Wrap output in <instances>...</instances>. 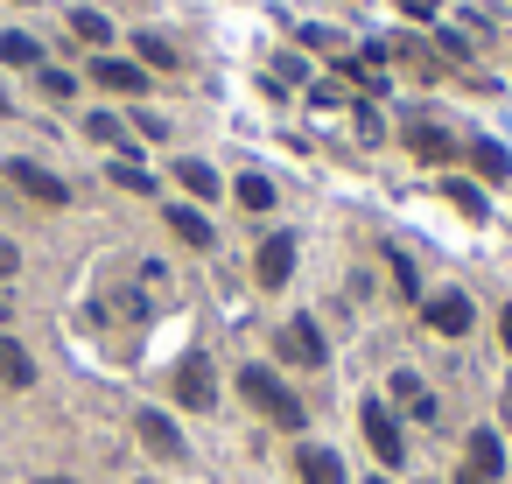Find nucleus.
I'll list each match as a JSON object with an SVG mask.
<instances>
[{
	"mask_svg": "<svg viewBox=\"0 0 512 484\" xmlns=\"http://www.w3.org/2000/svg\"><path fill=\"white\" fill-rule=\"evenodd\" d=\"M253 274H260V288H281V281L295 274V239H288V232H274V239L260 246V260H253Z\"/></svg>",
	"mask_w": 512,
	"mask_h": 484,
	"instance_id": "obj_4",
	"label": "nucleus"
},
{
	"mask_svg": "<svg viewBox=\"0 0 512 484\" xmlns=\"http://www.w3.org/2000/svg\"><path fill=\"white\" fill-rule=\"evenodd\" d=\"M92 78H99L106 92H148V71H141V64H120V57H99Z\"/></svg>",
	"mask_w": 512,
	"mask_h": 484,
	"instance_id": "obj_9",
	"label": "nucleus"
},
{
	"mask_svg": "<svg viewBox=\"0 0 512 484\" xmlns=\"http://www.w3.org/2000/svg\"><path fill=\"white\" fill-rule=\"evenodd\" d=\"M239 393H246V400H253L267 421H281V428H302V400H295V393H288V386H281L267 365H246V372H239Z\"/></svg>",
	"mask_w": 512,
	"mask_h": 484,
	"instance_id": "obj_1",
	"label": "nucleus"
},
{
	"mask_svg": "<svg viewBox=\"0 0 512 484\" xmlns=\"http://www.w3.org/2000/svg\"><path fill=\"white\" fill-rule=\"evenodd\" d=\"M71 36H78V43H106V36H113V22H106V15H92V8H78V15H71Z\"/></svg>",
	"mask_w": 512,
	"mask_h": 484,
	"instance_id": "obj_16",
	"label": "nucleus"
},
{
	"mask_svg": "<svg viewBox=\"0 0 512 484\" xmlns=\"http://www.w3.org/2000/svg\"><path fill=\"white\" fill-rule=\"evenodd\" d=\"M407 148H414L421 162H449V155H456V141H449L435 120H414V127H407Z\"/></svg>",
	"mask_w": 512,
	"mask_h": 484,
	"instance_id": "obj_10",
	"label": "nucleus"
},
{
	"mask_svg": "<svg viewBox=\"0 0 512 484\" xmlns=\"http://www.w3.org/2000/svg\"><path fill=\"white\" fill-rule=\"evenodd\" d=\"M449 204H463V211H470V218H484V197H477V190H470V183H449Z\"/></svg>",
	"mask_w": 512,
	"mask_h": 484,
	"instance_id": "obj_24",
	"label": "nucleus"
},
{
	"mask_svg": "<svg viewBox=\"0 0 512 484\" xmlns=\"http://www.w3.org/2000/svg\"><path fill=\"white\" fill-rule=\"evenodd\" d=\"M498 337H505V351H512V309H505V316H498Z\"/></svg>",
	"mask_w": 512,
	"mask_h": 484,
	"instance_id": "obj_27",
	"label": "nucleus"
},
{
	"mask_svg": "<svg viewBox=\"0 0 512 484\" xmlns=\"http://www.w3.org/2000/svg\"><path fill=\"white\" fill-rule=\"evenodd\" d=\"M169 225H176V239H190V246H211V225H204L190 204H169Z\"/></svg>",
	"mask_w": 512,
	"mask_h": 484,
	"instance_id": "obj_14",
	"label": "nucleus"
},
{
	"mask_svg": "<svg viewBox=\"0 0 512 484\" xmlns=\"http://www.w3.org/2000/svg\"><path fill=\"white\" fill-rule=\"evenodd\" d=\"M8 183H15L22 197H36V204H50V211H57V204H71V190H64V176H50L43 162H8Z\"/></svg>",
	"mask_w": 512,
	"mask_h": 484,
	"instance_id": "obj_3",
	"label": "nucleus"
},
{
	"mask_svg": "<svg viewBox=\"0 0 512 484\" xmlns=\"http://www.w3.org/2000/svg\"><path fill=\"white\" fill-rule=\"evenodd\" d=\"M428 330L463 337V330H470V295H435V302H428Z\"/></svg>",
	"mask_w": 512,
	"mask_h": 484,
	"instance_id": "obj_8",
	"label": "nucleus"
},
{
	"mask_svg": "<svg viewBox=\"0 0 512 484\" xmlns=\"http://www.w3.org/2000/svg\"><path fill=\"white\" fill-rule=\"evenodd\" d=\"M176 400H183V407H211V400H218L204 358H183V365H176Z\"/></svg>",
	"mask_w": 512,
	"mask_h": 484,
	"instance_id": "obj_6",
	"label": "nucleus"
},
{
	"mask_svg": "<svg viewBox=\"0 0 512 484\" xmlns=\"http://www.w3.org/2000/svg\"><path fill=\"white\" fill-rule=\"evenodd\" d=\"M85 127H92V141H106V148H120V141H127V127H120L113 113H92Z\"/></svg>",
	"mask_w": 512,
	"mask_h": 484,
	"instance_id": "obj_20",
	"label": "nucleus"
},
{
	"mask_svg": "<svg viewBox=\"0 0 512 484\" xmlns=\"http://www.w3.org/2000/svg\"><path fill=\"white\" fill-rule=\"evenodd\" d=\"M43 484H71V477H43Z\"/></svg>",
	"mask_w": 512,
	"mask_h": 484,
	"instance_id": "obj_29",
	"label": "nucleus"
},
{
	"mask_svg": "<svg viewBox=\"0 0 512 484\" xmlns=\"http://www.w3.org/2000/svg\"><path fill=\"white\" fill-rule=\"evenodd\" d=\"M295 470H302V484H344V456L337 449H295Z\"/></svg>",
	"mask_w": 512,
	"mask_h": 484,
	"instance_id": "obj_7",
	"label": "nucleus"
},
{
	"mask_svg": "<svg viewBox=\"0 0 512 484\" xmlns=\"http://www.w3.org/2000/svg\"><path fill=\"white\" fill-rule=\"evenodd\" d=\"M15 267H22V253H15V246H8V239H0V281H8V274H15Z\"/></svg>",
	"mask_w": 512,
	"mask_h": 484,
	"instance_id": "obj_25",
	"label": "nucleus"
},
{
	"mask_svg": "<svg viewBox=\"0 0 512 484\" xmlns=\"http://www.w3.org/2000/svg\"><path fill=\"white\" fill-rule=\"evenodd\" d=\"M134 50H141V57H148V64H162V71H169V64H176V50H169V43H162V36H134Z\"/></svg>",
	"mask_w": 512,
	"mask_h": 484,
	"instance_id": "obj_21",
	"label": "nucleus"
},
{
	"mask_svg": "<svg viewBox=\"0 0 512 484\" xmlns=\"http://www.w3.org/2000/svg\"><path fill=\"white\" fill-rule=\"evenodd\" d=\"M281 358H288V365H323V358H330V351H323V330H316V323H288V330H281Z\"/></svg>",
	"mask_w": 512,
	"mask_h": 484,
	"instance_id": "obj_5",
	"label": "nucleus"
},
{
	"mask_svg": "<svg viewBox=\"0 0 512 484\" xmlns=\"http://www.w3.org/2000/svg\"><path fill=\"white\" fill-rule=\"evenodd\" d=\"M400 8H407V15H421V22H428V15H435V8H442V0H400Z\"/></svg>",
	"mask_w": 512,
	"mask_h": 484,
	"instance_id": "obj_26",
	"label": "nucleus"
},
{
	"mask_svg": "<svg viewBox=\"0 0 512 484\" xmlns=\"http://www.w3.org/2000/svg\"><path fill=\"white\" fill-rule=\"evenodd\" d=\"M0 316H8V302H0Z\"/></svg>",
	"mask_w": 512,
	"mask_h": 484,
	"instance_id": "obj_31",
	"label": "nucleus"
},
{
	"mask_svg": "<svg viewBox=\"0 0 512 484\" xmlns=\"http://www.w3.org/2000/svg\"><path fill=\"white\" fill-rule=\"evenodd\" d=\"M22 8H29V0H22Z\"/></svg>",
	"mask_w": 512,
	"mask_h": 484,
	"instance_id": "obj_32",
	"label": "nucleus"
},
{
	"mask_svg": "<svg viewBox=\"0 0 512 484\" xmlns=\"http://www.w3.org/2000/svg\"><path fill=\"white\" fill-rule=\"evenodd\" d=\"M239 204H246V211H267V204H274V183H267V176H239Z\"/></svg>",
	"mask_w": 512,
	"mask_h": 484,
	"instance_id": "obj_19",
	"label": "nucleus"
},
{
	"mask_svg": "<svg viewBox=\"0 0 512 484\" xmlns=\"http://www.w3.org/2000/svg\"><path fill=\"white\" fill-rule=\"evenodd\" d=\"M134 428H141V442H148V449H155V456H169V463H176V456H183V435H176V428H169V414H155V407H148V414H141V421H134Z\"/></svg>",
	"mask_w": 512,
	"mask_h": 484,
	"instance_id": "obj_11",
	"label": "nucleus"
},
{
	"mask_svg": "<svg viewBox=\"0 0 512 484\" xmlns=\"http://www.w3.org/2000/svg\"><path fill=\"white\" fill-rule=\"evenodd\" d=\"M463 470H470V477H484V484L505 470V449H498V435H491V428H477V435H470V463H463Z\"/></svg>",
	"mask_w": 512,
	"mask_h": 484,
	"instance_id": "obj_12",
	"label": "nucleus"
},
{
	"mask_svg": "<svg viewBox=\"0 0 512 484\" xmlns=\"http://www.w3.org/2000/svg\"><path fill=\"white\" fill-rule=\"evenodd\" d=\"M176 183H183L190 197H218V176H211L204 162H176Z\"/></svg>",
	"mask_w": 512,
	"mask_h": 484,
	"instance_id": "obj_15",
	"label": "nucleus"
},
{
	"mask_svg": "<svg viewBox=\"0 0 512 484\" xmlns=\"http://www.w3.org/2000/svg\"><path fill=\"white\" fill-rule=\"evenodd\" d=\"M0 57L8 64H43V43L36 36H0Z\"/></svg>",
	"mask_w": 512,
	"mask_h": 484,
	"instance_id": "obj_18",
	"label": "nucleus"
},
{
	"mask_svg": "<svg viewBox=\"0 0 512 484\" xmlns=\"http://www.w3.org/2000/svg\"><path fill=\"white\" fill-rule=\"evenodd\" d=\"M365 484H386V477H365Z\"/></svg>",
	"mask_w": 512,
	"mask_h": 484,
	"instance_id": "obj_30",
	"label": "nucleus"
},
{
	"mask_svg": "<svg viewBox=\"0 0 512 484\" xmlns=\"http://www.w3.org/2000/svg\"><path fill=\"white\" fill-rule=\"evenodd\" d=\"M113 183H120V190H141V197L155 190V176H148V169H134V162H120V169H113Z\"/></svg>",
	"mask_w": 512,
	"mask_h": 484,
	"instance_id": "obj_22",
	"label": "nucleus"
},
{
	"mask_svg": "<svg viewBox=\"0 0 512 484\" xmlns=\"http://www.w3.org/2000/svg\"><path fill=\"white\" fill-rule=\"evenodd\" d=\"M470 162H477V169H484V176H491V183H498V176H505V169H512V162H505V148H498V141H470Z\"/></svg>",
	"mask_w": 512,
	"mask_h": 484,
	"instance_id": "obj_17",
	"label": "nucleus"
},
{
	"mask_svg": "<svg viewBox=\"0 0 512 484\" xmlns=\"http://www.w3.org/2000/svg\"><path fill=\"white\" fill-rule=\"evenodd\" d=\"M43 92H50V99H71L78 85H71V71H50V64H43Z\"/></svg>",
	"mask_w": 512,
	"mask_h": 484,
	"instance_id": "obj_23",
	"label": "nucleus"
},
{
	"mask_svg": "<svg viewBox=\"0 0 512 484\" xmlns=\"http://www.w3.org/2000/svg\"><path fill=\"white\" fill-rule=\"evenodd\" d=\"M456 484H484V477H470V470H463V477H456Z\"/></svg>",
	"mask_w": 512,
	"mask_h": 484,
	"instance_id": "obj_28",
	"label": "nucleus"
},
{
	"mask_svg": "<svg viewBox=\"0 0 512 484\" xmlns=\"http://www.w3.org/2000/svg\"><path fill=\"white\" fill-rule=\"evenodd\" d=\"M358 421H365V442L379 449V463H407V442H400V421H393V407L365 400V407H358Z\"/></svg>",
	"mask_w": 512,
	"mask_h": 484,
	"instance_id": "obj_2",
	"label": "nucleus"
},
{
	"mask_svg": "<svg viewBox=\"0 0 512 484\" xmlns=\"http://www.w3.org/2000/svg\"><path fill=\"white\" fill-rule=\"evenodd\" d=\"M29 379H36V358H29L8 330H0V386H29Z\"/></svg>",
	"mask_w": 512,
	"mask_h": 484,
	"instance_id": "obj_13",
	"label": "nucleus"
}]
</instances>
